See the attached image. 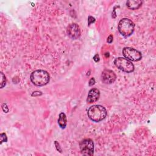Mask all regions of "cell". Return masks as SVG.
Returning <instances> with one entry per match:
<instances>
[{
	"mask_svg": "<svg viewBox=\"0 0 156 156\" xmlns=\"http://www.w3.org/2000/svg\"><path fill=\"white\" fill-rule=\"evenodd\" d=\"M93 60L96 62H98L99 61V55L98 54H96L95 56L93 57Z\"/></svg>",
	"mask_w": 156,
	"mask_h": 156,
	"instance_id": "19",
	"label": "cell"
},
{
	"mask_svg": "<svg viewBox=\"0 0 156 156\" xmlns=\"http://www.w3.org/2000/svg\"><path fill=\"white\" fill-rule=\"evenodd\" d=\"M95 21V18H93V16H90L88 18V25L90 26L91 23H93Z\"/></svg>",
	"mask_w": 156,
	"mask_h": 156,
	"instance_id": "14",
	"label": "cell"
},
{
	"mask_svg": "<svg viewBox=\"0 0 156 156\" xmlns=\"http://www.w3.org/2000/svg\"><path fill=\"white\" fill-rule=\"evenodd\" d=\"M114 64L119 69L127 73H132L134 70L133 64L126 58L118 57L115 58Z\"/></svg>",
	"mask_w": 156,
	"mask_h": 156,
	"instance_id": "4",
	"label": "cell"
},
{
	"mask_svg": "<svg viewBox=\"0 0 156 156\" xmlns=\"http://www.w3.org/2000/svg\"><path fill=\"white\" fill-rule=\"evenodd\" d=\"M118 28L119 33L123 37H128L133 34L135 29V24L129 18H122L119 21Z\"/></svg>",
	"mask_w": 156,
	"mask_h": 156,
	"instance_id": "3",
	"label": "cell"
},
{
	"mask_svg": "<svg viewBox=\"0 0 156 156\" xmlns=\"http://www.w3.org/2000/svg\"><path fill=\"white\" fill-rule=\"evenodd\" d=\"M68 35L72 39H77L80 36V29L76 23H71L66 29Z\"/></svg>",
	"mask_w": 156,
	"mask_h": 156,
	"instance_id": "8",
	"label": "cell"
},
{
	"mask_svg": "<svg viewBox=\"0 0 156 156\" xmlns=\"http://www.w3.org/2000/svg\"><path fill=\"white\" fill-rule=\"evenodd\" d=\"M95 83V80L93 77H92L90 80V82H89V85L90 86H92L93 85H94Z\"/></svg>",
	"mask_w": 156,
	"mask_h": 156,
	"instance_id": "18",
	"label": "cell"
},
{
	"mask_svg": "<svg viewBox=\"0 0 156 156\" xmlns=\"http://www.w3.org/2000/svg\"><path fill=\"white\" fill-rule=\"evenodd\" d=\"M142 5V1L140 0H129L126 2V5L131 10H136Z\"/></svg>",
	"mask_w": 156,
	"mask_h": 156,
	"instance_id": "10",
	"label": "cell"
},
{
	"mask_svg": "<svg viewBox=\"0 0 156 156\" xmlns=\"http://www.w3.org/2000/svg\"><path fill=\"white\" fill-rule=\"evenodd\" d=\"M107 113L105 107L101 105H93L88 108L87 112L88 118L96 122L103 120L106 117Z\"/></svg>",
	"mask_w": 156,
	"mask_h": 156,
	"instance_id": "1",
	"label": "cell"
},
{
	"mask_svg": "<svg viewBox=\"0 0 156 156\" xmlns=\"http://www.w3.org/2000/svg\"><path fill=\"white\" fill-rule=\"evenodd\" d=\"M1 88H2L6 84V78L3 73H1Z\"/></svg>",
	"mask_w": 156,
	"mask_h": 156,
	"instance_id": "12",
	"label": "cell"
},
{
	"mask_svg": "<svg viewBox=\"0 0 156 156\" xmlns=\"http://www.w3.org/2000/svg\"><path fill=\"white\" fill-rule=\"evenodd\" d=\"M41 91H35L33 92V93L32 94V96H39V95H41Z\"/></svg>",
	"mask_w": 156,
	"mask_h": 156,
	"instance_id": "17",
	"label": "cell"
},
{
	"mask_svg": "<svg viewBox=\"0 0 156 156\" xmlns=\"http://www.w3.org/2000/svg\"><path fill=\"white\" fill-rule=\"evenodd\" d=\"M30 80L36 86H43L49 82L48 73L43 69H38L33 71L30 76Z\"/></svg>",
	"mask_w": 156,
	"mask_h": 156,
	"instance_id": "2",
	"label": "cell"
},
{
	"mask_svg": "<svg viewBox=\"0 0 156 156\" xmlns=\"http://www.w3.org/2000/svg\"><path fill=\"white\" fill-rule=\"evenodd\" d=\"M7 137L6 136V134L5 133H1V143H2L3 142H7Z\"/></svg>",
	"mask_w": 156,
	"mask_h": 156,
	"instance_id": "13",
	"label": "cell"
},
{
	"mask_svg": "<svg viewBox=\"0 0 156 156\" xmlns=\"http://www.w3.org/2000/svg\"><path fill=\"white\" fill-rule=\"evenodd\" d=\"M99 96H100L99 90L98 88H93L88 92L87 98V102L89 104L95 102L99 99Z\"/></svg>",
	"mask_w": 156,
	"mask_h": 156,
	"instance_id": "9",
	"label": "cell"
},
{
	"mask_svg": "<svg viewBox=\"0 0 156 156\" xmlns=\"http://www.w3.org/2000/svg\"><path fill=\"white\" fill-rule=\"evenodd\" d=\"M79 147L82 154L85 155H93L94 154V143L92 140L86 138L80 141Z\"/></svg>",
	"mask_w": 156,
	"mask_h": 156,
	"instance_id": "6",
	"label": "cell"
},
{
	"mask_svg": "<svg viewBox=\"0 0 156 156\" xmlns=\"http://www.w3.org/2000/svg\"><path fill=\"white\" fill-rule=\"evenodd\" d=\"M55 147H56L57 150L58 151H59L60 152H62V149H61V148H60V145H59L57 141H55Z\"/></svg>",
	"mask_w": 156,
	"mask_h": 156,
	"instance_id": "15",
	"label": "cell"
},
{
	"mask_svg": "<svg viewBox=\"0 0 156 156\" xmlns=\"http://www.w3.org/2000/svg\"><path fill=\"white\" fill-rule=\"evenodd\" d=\"M107 43H111L112 41H113V35H110L107 38Z\"/></svg>",
	"mask_w": 156,
	"mask_h": 156,
	"instance_id": "16",
	"label": "cell"
},
{
	"mask_svg": "<svg viewBox=\"0 0 156 156\" xmlns=\"http://www.w3.org/2000/svg\"><path fill=\"white\" fill-rule=\"evenodd\" d=\"M116 79L115 73L110 69H104L101 74V80L105 84H111L113 83Z\"/></svg>",
	"mask_w": 156,
	"mask_h": 156,
	"instance_id": "7",
	"label": "cell"
},
{
	"mask_svg": "<svg viewBox=\"0 0 156 156\" xmlns=\"http://www.w3.org/2000/svg\"><path fill=\"white\" fill-rule=\"evenodd\" d=\"M67 123V120H66V115L63 113L62 112L59 114V117L58 119V124L59 126L62 129H65Z\"/></svg>",
	"mask_w": 156,
	"mask_h": 156,
	"instance_id": "11",
	"label": "cell"
},
{
	"mask_svg": "<svg viewBox=\"0 0 156 156\" xmlns=\"http://www.w3.org/2000/svg\"><path fill=\"white\" fill-rule=\"evenodd\" d=\"M122 55L126 59L133 62H138L142 58V54L139 51L129 47L123 48Z\"/></svg>",
	"mask_w": 156,
	"mask_h": 156,
	"instance_id": "5",
	"label": "cell"
}]
</instances>
